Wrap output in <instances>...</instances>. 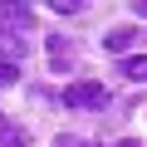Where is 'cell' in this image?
Instances as JSON below:
<instances>
[{
  "instance_id": "obj_11",
  "label": "cell",
  "mask_w": 147,
  "mask_h": 147,
  "mask_svg": "<svg viewBox=\"0 0 147 147\" xmlns=\"http://www.w3.org/2000/svg\"><path fill=\"white\" fill-rule=\"evenodd\" d=\"M118 147H142V142H132V137H123V142H118Z\"/></svg>"
},
{
  "instance_id": "obj_5",
  "label": "cell",
  "mask_w": 147,
  "mask_h": 147,
  "mask_svg": "<svg viewBox=\"0 0 147 147\" xmlns=\"http://www.w3.org/2000/svg\"><path fill=\"white\" fill-rule=\"evenodd\" d=\"M0 147H30V132L20 123H10L5 113H0Z\"/></svg>"
},
{
  "instance_id": "obj_8",
  "label": "cell",
  "mask_w": 147,
  "mask_h": 147,
  "mask_svg": "<svg viewBox=\"0 0 147 147\" xmlns=\"http://www.w3.org/2000/svg\"><path fill=\"white\" fill-rule=\"evenodd\" d=\"M49 59L64 69V64H69V44H64V39H49Z\"/></svg>"
},
{
  "instance_id": "obj_10",
  "label": "cell",
  "mask_w": 147,
  "mask_h": 147,
  "mask_svg": "<svg viewBox=\"0 0 147 147\" xmlns=\"http://www.w3.org/2000/svg\"><path fill=\"white\" fill-rule=\"evenodd\" d=\"M132 10H137V15H147V0H137V5H132Z\"/></svg>"
},
{
  "instance_id": "obj_9",
  "label": "cell",
  "mask_w": 147,
  "mask_h": 147,
  "mask_svg": "<svg viewBox=\"0 0 147 147\" xmlns=\"http://www.w3.org/2000/svg\"><path fill=\"white\" fill-rule=\"evenodd\" d=\"M15 79H20V69H15V64H0V88H10Z\"/></svg>"
},
{
  "instance_id": "obj_2",
  "label": "cell",
  "mask_w": 147,
  "mask_h": 147,
  "mask_svg": "<svg viewBox=\"0 0 147 147\" xmlns=\"http://www.w3.org/2000/svg\"><path fill=\"white\" fill-rule=\"evenodd\" d=\"M20 59H25V34H15V30L0 25V64H15L20 69Z\"/></svg>"
},
{
  "instance_id": "obj_1",
  "label": "cell",
  "mask_w": 147,
  "mask_h": 147,
  "mask_svg": "<svg viewBox=\"0 0 147 147\" xmlns=\"http://www.w3.org/2000/svg\"><path fill=\"white\" fill-rule=\"evenodd\" d=\"M64 103H69V108H103V103H108V88L93 84V79H79V84L64 88Z\"/></svg>"
},
{
  "instance_id": "obj_4",
  "label": "cell",
  "mask_w": 147,
  "mask_h": 147,
  "mask_svg": "<svg viewBox=\"0 0 147 147\" xmlns=\"http://www.w3.org/2000/svg\"><path fill=\"white\" fill-rule=\"evenodd\" d=\"M137 39H142V34H137L132 25H118V30H108V39H103V49H108V54H127V49H132Z\"/></svg>"
},
{
  "instance_id": "obj_6",
  "label": "cell",
  "mask_w": 147,
  "mask_h": 147,
  "mask_svg": "<svg viewBox=\"0 0 147 147\" xmlns=\"http://www.w3.org/2000/svg\"><path fill=\"white\" fill-rule=\"evenodd\" d=\"M123 74H127V79H137V84H147V54H132V59H123Z\"/></svg>"
},
{
  "instance_id": "obj_7",
  "label": "cell",
  "mask_w": 147,
  "mask_h": 147,
  "mask_svg": "<svg viewBox=\"0 0 147 147\" xmlns=\"http://www.w3.org/2000/svg\"><path fill=\"white\" fill-rule=\"evenodd\" d=\"M54 147H98V142H88V137H74V132H59V137H54Z\"/></svg>"
},
{
  "instance_id": "obj_3",
  "label": "cell",
  "mask_w": 147,
  "mask_h": 147,
  "mask_svg": "<svg viewBox=\"0 0 147 147\" xmlns=\"http://www.w3.org/2000/svg\"><path fill=\"white\" fill-rule=\"evenodd\" d=\"M0 20H5V30L15 25V34H20V30L34 25V10H30V5H15V0H5V5H0Z\"/></svg>"
}]
</instances>
